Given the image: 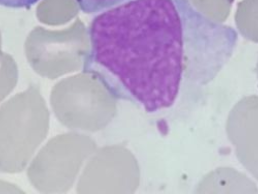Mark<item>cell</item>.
<instances>
[{
	"label": "cell",
	"mask_w": 258,
	"mask_h": 194,
	"mask_svg": "<svg viewBox=\"0 0 258 194\" xmlns=\"http://www.w3.org/2000/svg\"><path fill=\"white\" fill-rule=\"evenodd\" d=\"M94 20L88 68L151 109L171 105L184 81L212 80L237 39L188 0H130Z\"/></svg>",
	"instance_id": "obj_1"
},
{
	"label": "cell",
	"mask_w": 258,
	"mask_h": 194,
	"mask_svg": "<svg viewBox=\"0 0 258 194\" xmlns=\"http://www.w3.org/2000/svg\"><path fill=\"white\" fill-rule=\"evenodd\" d=\"M226 130L238 160L258 180V95L244 96L234 105Z\"/></svg>",
	"instance_id": "obj_2"
},
{
	"label": "cell",
	"mask_w": 258,
	"mask_h": 194,
	"mask_svg": "<svg viewBox=\"0 0 258 194\" xmlns=\"http://www.w3.org/2000/svg\"><path fill=\"white\" fill-rule=\"evenodd\" d=\"M234 19L240 33L246 39L258 43V0L238 3Z\"/></svg>",
	"instance_id": "obj_3"
},
{
	"label": "cell",
	"mask_w": 258,
	"mask_h": 194,
	"mask_svg": "<svg viewBox=\"0 0 258 194\" xmlns=\"http://www.w3.org/2000/svg\"><path fill=\"white\" fill-rule=\"evenodd\" d=\"M81 9L86 13L103 12L130 0H76Z\"/></svg>",
	"instance_id": "obj_4"
},
{
	"label": "cell",
	"mask_w": 258,
	"mask_h": 194,
	"mask_svg": "<svg viewBox=\"0 0 258 194\" xmlns=\"http://www.w3.org/2000/svg\"><path fill=\"white\" fill-rule=\"evenodd\" d=\"M39 0H1V4L8 7L22 8L34 5Z\"/></svg>",
	"instance_id": "obj_5"
},
{
	"label": "cell",
	"mask_w": 258,
	"mask_h": 194,
	"mask_svg": "<svg viewBox=\"0 0 258 194\" xmlns=\"http://www.w3.org/2000/svg\"><path fill=\"white\" fill-rule=\"evenodd\" d=\"M255 71H256V74H257V79H258V60H257V62L256 65Z\"/></svg>",
	"instance_id": "obj_6"
}]
</instances>
